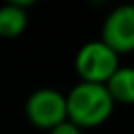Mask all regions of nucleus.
Here are the masks:
<instances>
[{
	"label": "nucleus",
	"mask_w": 134,
	"mask_h": 134,
	"mask_svg": "<svg viewBox=\"0 0 134 134\" xmlns=\"http://www.w3.org/2000/svg\"><path fill=\"white\" fill-rule=\"evenodd\" d=\"M66 119L75 127L96 129L114 112V101L105 85L79 81L66 96Z\"/></svg>",
	"instance_id": "1"
},
{
	"label": "nucleus",
	"mask_w": 134,
	"mask_h": 134,
	"mask_svg": "<svg viewBox=\"0 0 134 134\" xmlns=\"http://www.w3.org/2000/svg\"><path fill=\"white\" fill-rule=\"evenodd\" d=\"M74 66L81 81L105 85L121 64L119 55L103 41H90L77 50Z\"/></svg>",
	"instance_id": "2"
},
{
	"label": "nucleus",
	"mask_w": 134,
	"mask_h": 134,
	"mask_svg": "<svg viewBox=\"0 0 134 134\" xmlns=\"http://www.w3.org/2000/svg\"><path fill=\"white\" fill-rule=\"evenodd\" d=\"M24 110L33 127L50 130L66 121V97L55 88H39L30 94Z\"/></svg>",
	"instance_id": "3"
},
{
	"label": "nucleus",
	"mask_w": 134,
	"mask_h": 134,
	"mask_svg": "<svg viewBox=\"0 0 134 134\" xmlns=\"http://www.w3.org/2000/svg\"><path fill=\"white\" fill-rule=\"evenodd\" d=\"M99 41L118 55L134 52V4L118 6L105 17Z\"/></svg>",
	"instance_id": "4"
},
{
	"label": "nucleus",
	"mask_w": 134,
	"mask_h": 134,
	"mask_svg": "<svg viewBox=\"0 0 134 134\" xmlns=\"http://www.w3.org/2000/svg\"><path fill=\"white\" fill-rule=\"evenodd\" d=\"M105 86L114 103L134 105V66H119Z\"/></svg>",
	"instance_id": "5"
},
{
	"label": "nucleus",
	"mask_w": 134,
	"mask_h": 134,
	"mask_svg": "<svg viewBox=\"0 0 134 134\" xmlns=\"http://www.w3.org/2000/svg\"><path fill=\"white\" fill-rule=\"evenodd\" d=\"M26 28H28L26 9L13 4L0 6V37L2 39H15L22 35Z\"/></svg>",
	"instance_id": "6"
},
{
	"label": "nucleus",
	"mask_w": 134,
	"mask_h": 134,
	"mask_svg": "<svg viewBox=\"0 0 134 134\" xmlns=\"http://www.w3.org/2000/svg\"><path fill=\"white\" fill-rule=\"evenodd\" d=\"M46 132L48 134H83V130L79 127H75L74 123H70L68 119L63 121V123H59V125H55L53 129H50Z\"/></svg>",
	"instance_id": "7"
},
{
	"label": "nucleus",
	"mask_w": 134,
	"mask_h": 134,
	"mask_svg": "<svg viewBox=\"0 0 134 134\" xmlns=\"http://www.w3.org/2000/svg\"><path fill=\"white\" fill-rule=\"evenodd\" d=\"M35 2H37V0H6V4L19 6V8H22V9H26V8H30V6H33Z\"/></svg>",
	"instance_id": "8"
},
{
	"label": "nucleus",
	"mask_w": 134,
	"mask_h": 134,
	"mask_svg": "<svg viewBox=\"0 0 134 134\" xmlns=\"http://www.w3.org/2000/svg\"><path fill=\"white\" fill-rule=\"evenodd\" d=\"M94 4H97V6H101V4H105V2H108V0H92Z\"/></svg>",
	"instance_id": "9"
}]
</instances>
